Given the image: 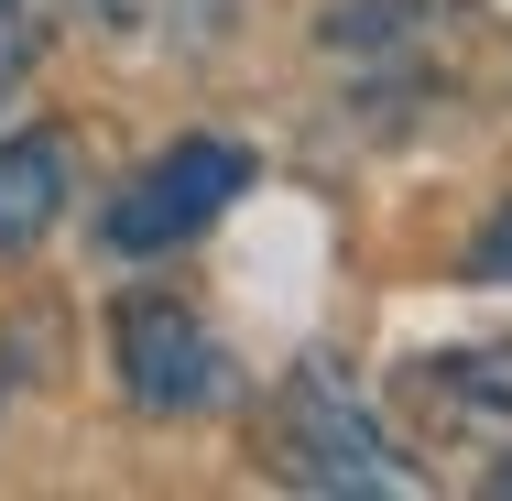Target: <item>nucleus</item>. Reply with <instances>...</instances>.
Listing matches in <instances>:
<instances>
[{"label":"nucleus","mask_w":512,"mask_h":501,"mask_svg":"<svg viewBox=\"0 0 512 501\" xmlns=\"http://www.w3.org/2000/svg\"><path fill=\"white\" fill-rule=\"evenodd\" d=\"M251 197V153L240 142H218V131H186L175 153H153L120 197H109V251H131V262H153V251H175V240H197L218 229L229 207Z\"/></svg>","instance_id":"1"},{"label":"nucleus","mask_w":512,"mask_h":501,"mask_svg":"<svg viewBox=\"0 0 512 501\" xmlns=\"http://www.w3.org/2000/svg\"><path fill=\"white\" fill-rule=\"evenodd\" d=\"M273 458H284V480H306V491H382V501L425 491L404 458H393V436L338 393L327 371H306L295 393L273 403Z\"/></svg>","instance_id":"2"},{"label":"nucleus","mask_w":512,"mask_h":501,"mask_svg":"<svg viewBox=\"0 0 512 501\" xmlns=\"http://www.w3.org/2000/svg\"><path fill=\"white\" fill-rule=\"evenodd\" d=\"M120 371L142 414H207L229 393V349L207 338V316H186L175 295H131L120 305Z\"/></svg>","instance_id":"3"},{"label":"nucleus","mask_w":512,"mask_h":501,"mask_svg":"<svg viewBox=\"0 0 512 501\" xmlns=\"http://www.w3.org/2000/svg\"><path fill=\"white\" fill-rule=\"evenodd\" d=\"M66 197H77V153L55 131H11L0 142V262H22L33 240H55Z\"/></svg>","instance_id":"4"},{"label":"nucleus","mask_w":512,"mask_h":501,"mask_svg":"<svg viewBox=\"0 0 512 501\" xmlns=\"http://www.w3.org/2000/svg\"><path fill=\"white\" fill-rule=\"evenodd\" d=\"M436 382H447V403H491L502 414L512 403V349H458V360H436Z\"/></svg>","instance_id":"5"},{"label":"nucleus","mask_w":512,"mask_h":501,"mask_svg":"<svg viewBox=\"0 0 512 501\" xmlns=\"http://www.w3.org/2000/svg\"><path fill=\"white\" fill-rule=\"evenodd\" d=\"M469 273H480V284H512V197L480 218V240H469Z\"/></svg>","instance_id":"6"},{"label":"nucleus","mask_w":512,"mask_h":501,"mask_svg":"<svg viewBox=\"0 0 512 501\" xmlns=\"http://www.w3.org/2000/svg\"><path fill=\"white\" fill-rule=\"evenodd\" d=\"M11 66H22V44H0V88H11Z\"/></svg>","instance_id":"7"},{"label":"nucleus","mask_w":512,"mask_h":501,"mask_svg":"<svg viewBox=\"0 0 512 501\" xmlns=\"http://www.w3.org/2000/svg\"><path fill=\"white\" fill-rule=\"evenodd\" d=\"M491 491H512V458H491Z\"/></svg>","instance_id":"8"},{"label":"nucleus","mask_w":512,"mask_h":501,"mask_svg":"<svg viewBox=\"0 0 512 501\" xmlns=\"http://www.w3.org/2000/svg\"><path fill=\"white\" fill-rule=\"evenodd\" d=\"M0 393H11V371H0Z\"/></svg>","instance_id":"9"},{"label":"nucleus","mask_w":512,"mask_h":501,"mask_svg":"<svg viewBox=\"0 0 512 501\" xmlns=\"http://www.w3.org/2000/svg\"><path fill=\"white\" fill-rule=\"evenodd\" d=\"M0 11H11V0H0Z\"/></svg>","instance_id":"10"}]
</instances>
